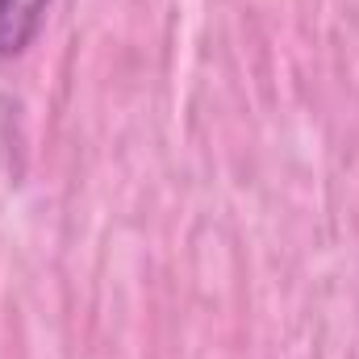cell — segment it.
I'll return each instance as SVG.
<instances>
[{"instance_id":"1","label":"cell","mask_w":359,"mask_h":359,"mask_svg":"<svg viewBox=\"0 0 359 359\" xmlns=\"http://www.w3.org/2000/svg\"><path fill=\"white\" fill-rule=\"evenodd\" d=\"M55 0H0V59H17L34 46Z\"/></svg>"}]
</instances>
